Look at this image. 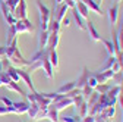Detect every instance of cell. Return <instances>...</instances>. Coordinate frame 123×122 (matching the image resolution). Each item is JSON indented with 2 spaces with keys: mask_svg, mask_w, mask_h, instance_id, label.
Wrapping results in <instances>:
<instances>
[{
  "mask_svg": "<svg viewBox=\"0 0 123 122\" xmlns=\"http://www.w3.org/2000/svg\"><path fill=\"white\" fill-rule=\"evenodd\" d=\"M49 60H50L53 69H56V68L59 66V56H57V52H56V50L49 52Z\"/></svg>",
  "mask_w": 123,
  "mask_h": 122,
  "instance_id": "29",
  "label": "cell"
},
{
  "mask_svg": "<svg viewBox=\"0 0 123 122\" xmlns=\"http://www.w3.org/2000/svg\"><path fill=\"white\" fill-rule=\"evenodd\" d=\"M0 100H2V103H3L5 106H7V108H12V104H13V102H12L10 99H7V97L2 96V97H0Z\"/></svg>",
  "mask_w": 123,
  "mask_h": 122,
  "instance_id": "39",
  "label": "cell"
},
{
  "mask_svg": "<svg viewBox=\"0 0 123 122\" xmlns=\"http://www.w3.org/2000/svg\"><path fill=\"white\" fill-rule=\"evenodd\" d=\"M0 87H2V82H0Z\"/></svg>",
  "mask_w": 123,
  "mask_h": 122,
  "instance_id": "48",
  "label": "cell"
},
{
  "mask_svg": "<svg viewBox=\"0 0 123 122\" xmlns=\"http://www.w3.org/2000/svg\"><path fill=\"white\" fill-rule=\"evenodd\" d=\"M47 119H49L50 122H59V121H60V119H59V112L53 108L51 104L49 106V109H47Z\"/></svg>",
  "mask_w": 123,
  "mask_h": 122,
  "instance_id": "23",
  "label": "cell"
},
{
  "mask_svg": "<svg viewBox=\"0 0 123 122\" xmlns=\"http://www.w3.org/2000/svg\"><path fill=\"white\" fill-rule=\"evenodd\" d=\"M5 57L9 60V63L15 68H26L29 66V60H26L21 52H19V47H18V40L13 38L9 44L5 46Z\"/></svg>",
  "mask_w": 123,
  "mask_h": 122,
  "instance_id": "1",
  "label": "cell"
},
{
  "mask_svg": "<svg viewBox=\"0 0 123 122\" xmlns=\"http://www.w3.org/2000/svg\"><path fill=\"white\" fill-rule=\"evenodd\" d=\"M59 41H60V33H50V35H49V43H47V47H45V50H47V52L56 50L57 46H59Z\"/></svg>",
  "mask_w": 123,
  "mask_h": 122,
  "instance_id": "11",
  "label": "cell"
},
{
  "mask_svg": "<svg viewBox=\"0 0 123 122\" xmlns=\"http://www.w3.org/2000/svg\"><path fill=\"white\" fill-rule=\"evenodd\" d=\"M5 69H3V65H2V60H0V72H3Z\"/></svg>",
  "mask_w": 123,
  "mask_h": 122,
  "instance_id": "45",
  "label": "cell"
},
{
  "mask_svg": "<svg viewBox=\"0 0 123 122\" xmlns=\"http://www.w3.org/2000/svg\"><path fill=\"white\" fill-rule=\"evenodd\" d=\"M110 87H111V84H109V82H104V84H98L94 90L97 91L98 94H107V91L110 90Z\"/></svg>",
  "mask_w": 123,
  "mask_h": 122,
  "instance_id": "31",
  "label": "cell"
},
{
  "mask_svg": "<svg viewBox=\"0 0 123 122\" xmlns=\"http://www.w3.org/2000/svg\"><path fill=\"white\" fill-rule=\"evenodd\" d=\"M88 85L91 87V88H95L97 85H98V81H97V78L94 77V75H89V78H88Z\"/></svg>",
  "mask_w": 123,
  "mask_h": 122,
  "instance_id": "37",
  "label": "cell"
},
{
  "mask_svg": "<svg viewBox=\"0 0 123 122\" xmlns=\"http://www.w3.org/2000/svg\"><path fill=\"white\" fill-rule=\"evenodd\" d=\"M101 43L104 44V47L107 50V54L109 56H116V49H114V44L111 40H101Z\"/></svg>",
  "mask_w": 123,
  "mask_h": 122,
  "instance_id": "24",
  "label": "cell"
},
{
  "mask_svg": "<svg viewBox=\"0 0 123 122\" xmlns=\"http://www.w3.org/2000/svg\"><path fill=\"white\" fill-rule=\"evenodd\" d=\"M122 72H123V69H122Z\"/></svg>",
  "mask_w": 123,
  "mask_h": 122,
  "instance_id": "50",
  "label": "cell"
},
{
  "mask_svg": "<svg viewBox=\"0 0 123 122\" xmlns=\"http://www.w3.org/2000/svg\"><path fill=\"white\" fill-rule=\"evenodd\" d=\"M92 91H94V88H91V87L86 84V85H85V87L81 90V93H82V97H84L85 100H88V99H89V96L92 94Z\"/></svg>",
  "mask_w": 123,
  "mask_h": 122,
  "instance_id": "33",
  "label": "cell"
},
{
  "mask_svg": "<svg viewBox=\"0 0 123 122\" xmlns=\"http://www.w3.org/2000/svg\"><path fill=\"white\" fill-rule=\"evenodd\" d=\"M75 9L78 10V13L81 15V16L86 21V19H89V9L85 6V3L84 2H81V0H78L76 2V5H75Z\"/></svg>",
  "mask_w": 123,
  "mask_h": 122,
  "instance_id": "17",
  "label": "cell"
},
{
  "mask_svg": "<svg viewBox=\"0 0 123 122\" xmlns=\"http://www.w3.org/2000/svg\"><path fill=\"white\" fill-rule=\"evenodd\" d=\"M47 109H43V108H40L35 102H31L26 113H28V116L32 121H40V119H45V118H47Z\"/></svg>",
  "mask_w": 123,
  "mask_h": 122,
  "instance_id": "3",
  "label": "cell"
},
{
  "mask_svg": "<svg viewBox=\"0 0 123 122\" xmlns=\"http://www.w3.org/2000/svg\"><path fill=\"white\" fill-rule=\"evenodd\" d=\"M51 106H53V108H54L57 112H62V110L68 109L69 106H73V99L68 97L66 94H57L56 99L53 100Z\"/></svg>",
  "mask_w": 123,
  "mask_h": 122,
  "instance_id": "4",
  "label": "cell"
},
{
  "mask_svg": "<svg viewBox=\"0 0 123 122\" xmlns=\"http://www.w3.org/2000/svg\"><path fill=\"white\" fill-rule=\"evenodd\" d=\"M62 25H65V27H69V25H70V19L65 16V19H63V21H62Z\"/></svg>",
  "mask_w": 123,
  "mask_h": 122,
  "instance_id": "43",
  "label": "cell"
},
{
  "mask_svg": "<svg viewBox=\"0 0 123 122\" xmlns=\"http://www.w3.org/2000/svg\"><path fill=\"white\" fill-rule=\"evenodd\" d=\"M107 15H109V21H110V24L114 27L116 25V22H117V16H119V5H113V6H110L109 9H107Z\"/></svg>",
  "mask_w": 123,
  "mask_h": 122,
  "instance_id": "14",
  "label": "cell"
},
{
  "mask_svg": "<svg viewBox=\"0 0 123 122\" xmlns=\"http://www.w3.org/2000/svg\"><path fill=\"white\" fill-rule=\"evenodd\" d=\"M72 15H73V19H75V22H76V27H78L81 31H86V22H85V19L81 16V15L78 13V10H76L75 7L72 9Z\"/></svg>",
  "mask_w": 123,
  "mask_h": 122,
  "instance_id": "15",
  "label": "cell"
},
{
  "mask_svg": "<svg viewBox=\"0 0 123 122\" xmlns=\"http://www.w3.org/2000/svg\"><path fill=\"white\" fill-rule=\"evenodd\" d=\"M60 22L57 21V19H54V18H51V21H50V24H49V29L47 31L49 33H60Z\"/></svg>",
  "mask_w": 123,
  "mask_h": 122,
  "instance_id": "27",
  "label": "cell"
},
{
  "mask_svg": "<svg viewBox=\"0 0 123 122\" xmlns=\"http://www.w3.org/2000/svg\"><path fill=\"white\" fill-rule=\"evenodd\" d=\"M94 119H95V122H104V121L101 119V116H100V115H95V116H94Z\"/></svg>",
  "mask_w": 123,
  "mask_h": 122,
  "instance_id": "44",
  "label": "cell"
},
{
  "mask_svg": "<svg viewBox=\"0 0 123 122\" xmlns=\"http://www.w3.org/2000/svg\"><path fill=\"white\" fill-rule=\"evenodd\" d=\"M49 35H50L49 31H40V35H38V50H44L45 47H47Z\"/></svg>",
  "mask_w": 123,
  "mask_h": 122,
  "instance_id": "19",
  "label": "cell"
},
{
  "mask_svg": "<svg viewBox=\"0 0 123 122\" xmlns=\"http://www.w3.org/2000/svg\"><path fill=\"white\" fill-rule=\"evenodd\" d=\"M15 29H16L18 34H24V33H32L34 31V27L28 19H18L16 24L13 25Z\"/></svg>",
  "mask_w": 123,
  "mask_h": 122,
  "instance_id": "6",
  "label": "cell"
},
{
  "mask_svg": "<svg viewBox=\"0 0 123 122\" xmlns=\"http://www.w3.org/2000/svg\"><path fill=\"white\" fill-rule=\"evenodd\" d=\"M41 69L45 72V75H47L49 78L53 77V66H51V63H50V60H49V53H45V54L43 56V68H41Z\"/></svg>",
  "mask_w": 123,
  "mask_h": 122,
  "instance_id": "18",
  "label": "cell"
},
{
  "mask_svg": "<svg viewBox=\"0 0 123 122\" xmlns=\"http://www.w3.org/2000/svg\"><path fill=\"white\" fill-rule=\"evenodd\" d=\"M89 71L86 69V68H84L82 69V74H81V77L78 78V81H75V87L78 88V90H82L86 84H88V78H89Z\"/></svg>",
  "mask_w": 123,
  "mask_h": 122,
  "instance_id": "13",
  "label": "cell"
},
{
  "mask_svg": "<svg viewBox=\"0 0 123 122\" xmlns=\"http://www.w3.org/2000/svg\"><path fill=\"white\" fill-rule=\"evenodd\" d=\"M5 71H6V74H7L9 77H10V80H12V81H15V82H18V84L21 82V78H19V74H18V69L15 68V66L9 65V66H7V68H6Z\"/></svg>",
  "mask_w": 123,
  "mask_h": 122,
  "instance_id": "20",
  "label": "cell"
},
{
  "mask_svg": "<svg viewBox=\"0 0 123 122\" xmlns=\"http://www.w3.org/2000/svg\"><path fill=\"white\" fill-rule=\"evenodd\" d=\"M73 88H76L75 87V81H70V82H66V84H63L59 90H57V94H68L69 91H72Z\"/></svg>",
  "mask_w": 123,
  "mask_h": 122,
  "instance_id": "25",
  "label": "cell"
},
{
  "mask_svg": "<svg viewBox=\"0 0 123 122\" xmlns=\"http://www.w3.org/2000/svg\"><path fill=\"white\" fill-rule=\"evenodd\" d=\"M63 2H65V0H54V7H53V10H54V9H57V7H59L62 3H63Z\"/></svg>",
  "mask_w": 123,
  "mask_h": 122,
  "instance_id": "42",
  "label": "cell"
},
{
  "mask_svg": "<svg viewBox=\"0 0 123 122\" xmlns=\"http://www.w3.org/2000/svg\"><path fill=\"white\" fill-rule=\"evenodd\" d=\"M0 13H2V16H3V19H5V22L7 24V27L9 25H15L16 24V18H15V15L9 10V7H7V5L3 2V0H0Z\"/></svg>",
  "mask_w": 123,
  "mask_h": 122,
  "instance_id": "5",
  "label": "cell"
},
{
  "mask_svg": "<svg viewBox=\"0 0 123 122\" xmlns=\"http://www.w3.org/2000/svg\"><path fill=\"white\" fill-rule=\"evenodd\" d=\"M98 115L101 116V119L104 122H111L114 119V115H116V106H109V108L103 109Z\"/></svg>",
  "mask_w": 123,
  "mask_h": 122,
  "instance_id": "10",
  "label": "cell"
},
{
  "mask_svg": "<svg viewBox=\"0 0 123 122\" xmlns=\"http://www.w3.org/2000/svg\"><path fill=\"white\" fill-rule=\"evenodd\" d=\"M37 7L40 13V31H47L49 24L51 21V10L41 3V0H37Z\"/></svg>",
  "mask_w": 123,
  "mask_h": 122,
  "instance_id": "2",
  "label": "cell"
},
{
  "mask_svg": "<svg viewBox=\"0 0 123 122\" xmlns=\"http://www.w3.org/2000/svg\"><path fill=\"white\" fill-rule=\"evenodd\" d=\"M7 113H12V108H7V106H0V116L3 115H7Z\"/></svg>",
  "mask_w": 123,
  "mask_h": 122,
  "instance_id": "38",
  "label": "cell"
},
{
  "mask_svg": "<svg viewBox=\"0 0 123 122\" xmlns=\"http://www.w3.org/2000/svg\"><path fill=\"white\" fill-rule=\"evenodd\" d=\"M95 2H97V3H98V5H100V3H101V2H103V0H95Z\"/></svg>",
  "mask_w": 123,
  "mask_h": 122,
  "instance_id": "47",
  "label": "cell"
},
{
  "mask_svg": "<svg viewBox=\"0 0 123 122\" xmlns=\"http://www.w3.org/2000/svg\"><path fill=\"white\" fill-rule=\"evenodd\" d=\"M12 80H10V77L6 74V71H3V72H0V82H2V85H7L9 82H10Z\"/></svg>",
  "mask_w": 123,
  "mask_h": 122,
  "instance_id": "34",
  "label": "cell"
},
{
  "mask_svg": "<svg viewBox=\"0 0 123 122\" xmlns=\"http://www.w3.org/2000/svg\"><path fill=\"white\" fill-rule=\"evenodd\" d=\"M76 2H78V0H65L63 3H66L69 9H73V7H75V5H76Z\"/></svg>",
  "mask_w": 123,
  "mask_h": 122,
  "instance_id": "40",
  "label": "cell"
},
{
  "mask_svg": "<svg viewBox=\"0 0 123 122\" xmlns=\"http://www.w3.org/2000/svg\"><path fill=\"white\" fill-rule=\"evenodd\" d=\"M16 69H18V74H19L21 81H22V82H25V84L31 88V91H35L34 84H32V78H31V74H29L25 68H16Z\"/></svg>",
  "mask_w": 123,
  "mask_h": 122,
  "instance_id": "7",
  "label": "cell"
},
{
  "mask_svg": "<svg viewBox=\"0 0 123 122\" xmlns=\"http://www.w3.org/2000/svg\"><path fill=\"white\" fill-rule=\"evenodd\" d=\"M62 121L63 122H82V118L78 115H72V116H63Z\"/></svg>",
  "mask_w": 123,
  "mask_h": 122,
  "instance_id": "35",
  "label": "cell"
},
{
  "mask_svg": "<svg viewBox=\"0 0 123 122\" xmlns=\"http://www.w3.org/2000/svg\"><path fill=\"white\" fill-rule=\"evenodd\" d=\"M119 93H120V87H119V85H111V87H110V90L107 91V97H109L110 100H113L114 103H117Z\"/></svg>",
  "mask_w": 123,
  "mask_h": 122,
  "instance_id": "22",
  "label": "cell"
},
{
  "mask_svg": "<svg viewBox=\"0 0 123 122\" xmlns=\"http://www.w3.org/2000/svg\"><path fill=\"white\" fill-rule=\"evenodd\" d=\"M98 97H100V94H98V93H97V91L94 90V91H92V94L89 96V99L86 100V103H88V108H89V109H91V108H92V106H94V104L97 103V100H98Z\"/></svg>",
  "mask_w": 123,
  "mask_h": 122,
  "instance_id": "32",
  "label": "cell"
},
{
  "mask_svg": "<svg viewBox=\"0 0 123 122\" xmlns=\"http://www.w3.org/2000/svg\"><path fill=\"white\" fill-rule=\"evenodd\" d=\"M82 122H95V119H94V116H92V115H86L85 118H82Z\"/></svg>",
  "mask_w": 123,
  "mask_h": 122,
  "instance_id": "41",
  "label": "cell"
},
{
  "mask_svg": "<svg viewBox=\"0 0 123 122\" xmlns=\"http://www.w3.org/2000/svg\"><path fill=\"white\" fill-rule=\"evenodd\" d=\"M86 31H88V35L92 41H101V37H100V33L97 31V28L94 27V22L91 19H86Z\"/></svg>",
  "mask_w": 123,
  "mask_h": 122,
  "instance_id": "9",
  "label": "cell"
},
{
  "mask_svg": "<svg viewBox=\"0 0 123 122\" xmlns=\"http://www.w3.org/2000/svg\"><path fill=\"white\" fill-rule=\"evenodd\" d=\"M18 3H19V0H7L6 2V5H7V7H9V10L13 13L15 12V9H16V6H18Z\"/></svg>",
  "mask_w": 123,
  "mask_h": 122,
  "instance_id": "36",
  "label": "cell"
},
{
  "mask_svg": "<svg viewBox=\"0 0 123 122\" xmlns=\"http://www.w3.org/2000/svg\"><path fill=\"white\" fill-rule=\"evenodd\" d=\"M78 113H79V116L81 118H85L86 115H88V112H89V108H88V103H86V100H84L79 106H78Z\"/></svg>",
  "mask_w": 123,
  "mask_h": 122,
  "instance_id": "28",
  "label": "cell"
},
{
  "mask_svg": "<svg viewBox=\"0 0 123 122\" xmlns=\"http://www.w3.org/2000/svg\"><path fill=\"white\" fill-rule=\"evenodd\" d=\"M16 19H26V2L25 0H19V3L13 12Z\"/></svg>",
  "mask_w": 123,
  "mask_h": 122,
  "instance_id": "12",
  "label": "cell"
},
{
  "mask_svg": "<svg viewBox=\"0 0 123 122\" xmlns=\"http://www.w3.org/2000/svg\"><path fill=\"white\" fill-rule=\"evenodd\" d=\"M6 87H7V90H10V91H15V93H18V94H22V96H25V94H26L25 91H24V90L19 87V84H18V82H15V81H10V82H9Z\"/></svg>",
  "mask_w": 123,
  "mask_h": 122,
  "instance_id": "26",
  "label": "cell"
},
{
  "mask_svg": "<svg viewBox=\"0 0 123 122\" xmlns=\"http://www.w3.org/2000/svg\"><path fill=\"white\" fill-rule=\"evenodd\" d=\"M116 62H117V59H116V56H109L107 57V60H105V63L98 69V72H103V71H109V69H113V66L116 65Z\"/></svg>",
  "mask_w": 123,
  "mask_h": 122,
  "instance_id": "21",
  "label": "cell"
},
{
  "mask_svg": "<svg viewBox=\"0 0 123 122\" xmlns=\"http://www.w3.org/2000/svg\"><path fill=\"white\" fill-rule=\"evenodd\" d=\"M122 118H123V116H122ZM122 122H123V119H122Z\"/></svg>",
  "mask_w": 123,
  "mask_h": 122,
  "instance_id": "49",
  "label": "cell"
},
{
  "mask_svg": "<svg viewBox=\"0 0 123 122\" xmlns=\"http://www.w3.org/2000/svg\"><path fill=\"white\" fill-rule=\"evenodd\" d=\"M16 35H18V33H16V29H15V27L13 25H9L7 27V37H6V44H9L13 38H16Z\"/></svg>",
  "mask_w": 123,
  "mask_h": 122,
  "instance_id": "30",
  "label": "cell"
},
{
  "mask_svg": "<svg viewBox=\"0 0 123 122\" xmlns=\"http://www.w3.org/2000/svg\"><path fill=\"white\" fill-rule=\"evenodd\" d=\"M28 108H29L28 102H13L12 113H15V115H25L28 112Z\"/></svg>",
  "mask_w": 123,
  "mask_h": 122,
  "instance_id": "8",
  "label": "cell"
},
{
  "mask_svg": "<svg viewBox=\"0 0 123 122\" xmlns=\"http://www.w3.org/2000/svg\"><path fill=\"white\" fill-rule=\"evenodd\" d=\"M120 2H123V0H114V3H116V5H119Z\"/></svg>",
  "mask_w": 123,
  "mask_h": 122,
  "instance_id": "46",
  "label": "cell"
},
{
  "mask_svg": "<svg viewBox=\"0 0 123 122\" xmlns=\"http://www.w3.org/2000/svg\"><path fill=\"white\" fill-rule=\"evenodd\" d=\"M81 2L85 3V6L89 9V12H94L95 15H98V16H101V15H103L101 7H100V5L95 2V0H81Z\"/></svg>",
  "mask_w": 123,
  "mask_h": 122,
  "instance_id": "16",
  "label": "cell"
}]
</instances>
